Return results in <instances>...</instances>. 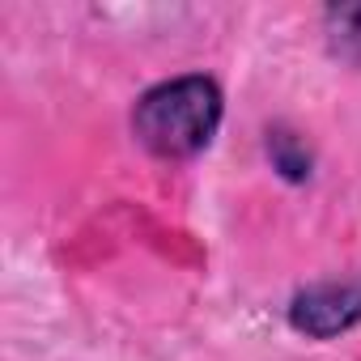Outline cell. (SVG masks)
<instances>
[{
	"mask_svg": "<svg viewBox=\"0 0 361 361\" xmlns=\"http://www.w3.org/2000/svg\"><path fill=\"white\" fill-rule=\"evenodd\" d=\"M226 119L221 85L204 73L170 77L145 90L132 106V136L161 161H188L204 153Z\"/></svg>",
	"mask_w": 361,
	"mask_h": 361,
	"instance_id": "1",
	"label": "cell"
},
{
	"mask_svg": "<svg viewBox=\"0 0 361 361\" xmlns=\"http://www.w3.org/2000/svg\"><path fill=\"white\" fill-rule=\"evenodd\" d=\"M268 157H272V166L289 178V183H306L310 170H314V157H310L306 140L293 136V132H285V128L268 132Z\"/></svg>",
	"mask_w": 361,
	"mask_h": 361,
	"instance_id": "4",
	"label": "cell"
},
{
	"mask_svg": "<svg viewBox=\"0 0 361 361\" xmlns=\"http://www.w3.org/2000/svg\"><path fill=\"white\" fill-rule=\"evenodd\" d=\"M323 30L331 51L361 68V5H331L323 13Z\"/></svg>",
	"mask_w": 361,
	"mask_h": 361,
	"instance_id": "3",
	"label": "cell"
},
{
	"mask_svg": "<svg viewBox=\"0 0 361 361\" xmlns=\"http://www.w3.org/2000/svg\"><path fill=\"white\" fill-rule=\"evenodd\" d=\"M289 327L310 340H336L353 327H361V276L353 281H319L293 293L289 302Z\"/></svg>",
	"mask_w": 361,
	"mask_h": 361,
	"instance_id": "2",
	"label": "cell"
}]
</instances>
